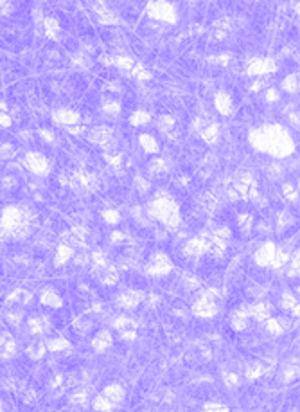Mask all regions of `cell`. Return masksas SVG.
<instances>
[{
	"label": "cell",
	"instance_id": "obj_1",
	"mask_svg": "<svg viewBox=\"0 0 300 412\" xmlns=\"http://www.w3.org/2000/svg\"><path fill=\"white\" fill-rule=\"evenodd\" d=\"M250 142L259 152L272 153L275 157H288L295 150L291 137L281 125H268L261 130H253L250 133Z\"/></svg>",
	"mask_w": 300,
	"mask_h": 412
},
{
	"label": "cell",
	"instance_id": "obj_2",
	"mask_svg": "<svg viewBox=\"0 0 300 412\" xmlns=\"http://www.w3.org/2000/svg\"><path fill=\"white\" fill-rule=\"evenodd\" d=\"M149 216L156 218L160 222L164 223L169 229H175L180 223V213H178V205L173 202L169 196H156L155 200L149 205Z\"/></svg>",
	"mask_w": 300,
	"mask_h": 412
},
{
	"label": "cell",
	"instance_id": "obj_3",
	"mask_svg": "<svg viewBox=\"0 0 300 412\" xmlns=\"http://www.w3.org/2000/svg\"><path fill=\"white\" fill-rule=\"evenodd\" d=\"M148 13L151 18H156L160 22H168V23H175L176 22V11L171 4L164 2V0H156V2H151L148 6Z\"/></svg>",
	"mask_w": 300,
	"mask_h": 412
},
{
	"label": "cell",
	"instance_id": "obj_4",
	"mask_svg": "<svg viewBox=\"0 0 300 412\" xmlns=\"http://www.w3.org/2000/svg\"><path fill=\"white\" fill-rule=\"evenodd\" d=\"M24 164L35 175H49V171H51V164H49L47 157L42 155V153L29 152L24 159Z\"/></svg>",
	"mask_w": 300,
	"mask_h": 412
},
{
	"label": "cell",
	"instance_id": "obj_5",
	"mask_svg": "<svg viewBox=\"0 0 300 412\" xmlns=\"http://www.w3.org/2000/svg\"><path fill=\"white\" fill-rule=\"evenodd\" d=\"M171 269H173V264L171 261H169V257L164 256L162 252H158L151 257V263H149L148 267V274L149 276H165Z\"/></svg>",
	"mask_w": 300,
	"mask_h": 412
},
{
	"label": "cell",
	"instance_id": "obj_6",
	"mask_svg": "<svg viewBox=\"0 0 300 412\" xmlns=\"http://www.w3.org/2000/svg\"><path fill=\"white\" fill-rule=\"evenodd\" d=\"M52 119H54L58 125H63V126H66V128H71V126L78 125L79 121H81V115H79L78 112H74V110L59 108L52 113Z\"/></svg>",
	"mask_w": 300,
	"mask_h": 412
},
{
	"label": "cell",
	"instance_id": "obj_7",
	"mask_svg": "<svg viewBox=\"0 0 300 412\" xmlns=\"http://www.w3.org/2000/svg\"><path fill=\"white\" fill-rule=\"evenodd\" d=\"M248 74L252 76H259V74H268V72H275L277 65L273 60L270 58H262V60H253V62L248 63Z\"/></svg>",
	"mask_w": 300,
	"mask_h": 412
},
{
	"label": "cell",
	"instance_id": "obj_8",
	"mask_svg": "<svg viewBox=\"0 0 300 412\" xmlns=\"http://www.w3.org/2000/svg\"><path fill=\"white\" fill-rule=\"evenodd\" d=\"M275 252H277V249L273 243H264V245L255 252V263L261 264V267H268V264H272Z\"/></svg>",
	"mask_w": 300,
	"mask_h": 412
},
{
	"label": "cell",
	"instance_id": "obj_9",
	"mask_svg": "<svg viewBox=\"0 0 300 412\" xmlns=\"http://www.w3.org/2000/svg\"><path fill=\"white\" fill-rule=\"evenodd\" d=\"M207 250H209V241H205L203 238H194L185 245V254L187 256H202Z\"/></svg>",
	"mask_w": 300,
	"mask_h": 412
},
{
	"label": "cell",
	"instance_id": "obj_10",
	"mask_svg": "<svg viewBox=\"0 0 300 412\" xmlns=\"http://www.w3.org/2000/svg\"><path fill=\"white\" fill-rule=\"evenodd\" d=\"M216 108L221 113H225V115L234 112V103H232V98H230L228 94L219 92L218 96H216Z\"/></svg>",
	"mask_w": 300,
	"mask_h": 412
},
{
	"label": "cell",
	"instance_id": "obj_11",
	"mask_svg": "<svg viewBox=\"0 0 300 412\" xmlns=\"http://www.w3.org/2000/svg\"><path fill=\"white\" fill-rule=\"evenodd\" d=\"M216 303H211V301H198V303L194 304V313H198L199 317H212V315L216 313Z\"/></svg>",
	"mask_w": 300,
	"mask_h": 412
},
{
	"label": "cell",
	"instance_id": "obj_12",
	"mask_svg": "<svg viewBox=\"0 0 300 412\" xmlns=\"http://www.w3.org/2000/svg\"><path fill=\"white\" fill-rule=\"evenodd\" d=\"M103 396H105L110 403H119V401L124 398V389L119 387V385H108L105 389V393H103Z\"/></svg>",
	"mask_w": 300,
	"mask_h": 412
},
{
	"label": "cell",
	"instance_id": "obj_13",
	"mask_svg": "<svg viewBox=\"0 0 300 412\" xmlns=\"http://www.w3.org/2000/svg\"><path fill=\"white\" fill-rule=\"evenodd\" d=\"M92 344H94V347L97 351H105L106 347L112 344V335H110V331H99Z\"/></svg>",
	"mask_w": 300,
	"mask_h": 412
},
{
	"label": "cell",
	"instance_id": "obj_14",
	"mask_svg": "<svg viewBox=\"0 0 300 412\" xmlns=\"http://www.w3.org/2000/svg\"><path fill=\"white\" fill-rule=\"evenodd\" d=\"M202 137L205 139V142H218V137H219V128L216 123H212V125H207L205 128L202 130Z\"/></svg>",
	"mask_w": 300,
	"mask_h": 412
},
{
	"label": "cell",
	"instance_id": "obj_15",
	"mask_svg": "<svg viewBox=\"0 0 300 412\" xmlns=\"http://www.w3.org/2000/svg\"><path fill=\"white\" fill-rule=\"evenodd\" d=\"M141 299H142V296L141 293H137V292H126V293H122L121 296V306H124V308H133V306H137V304L141 303Z\"/></svg>",
	"mask_w": 300,
	"mask_h": 412
},
{
	"label": "cell",
	"instance_id": "obj_16",
	"mask_svg": "<svg viewBox=\"0 0 300 412\" xmlns=\"http://www.w3.org/2000/svg\"><path fill=\"white\" fill-rule=\"evenodd\" d=\"M42 303L45 304V306H52V308H59L61 306V299H59L58 296H56L52 290H43L42 292Z\"/></svg>",
	"mask_w": 300,
	"mask_h": 412
},
{
	"label": "cell",
	"instance_id": "obj_17",
	"mask_svg": "<svg viewBox=\"0 0 300 412\" xmlns=\"http://www.w3.org/2000/svg\"><path fill=\"white\" fill-rule=\"evenodd\" d=\"M139 142H141V146L144 148V152L148 153H156L158 152V144H156V140L153 139L151 135H141L139 137Z\"/></svg>",
	"mask_w": 300,
	"mask_h": 412
},
{
	"label": "cell",
	"instance_id": "obj_18",
	"mask_svg": "<svg viewBox=\"0 0 300 412\" xmlns=\"http://www.w3.org/2000/svg\"><path fill=\"white\" fill-rule=\"evenodd\" d=\"M282 89L289 94H298V74H289L282 81Z\"/></svg>",
	"mask_w": 300,
	"mask_h": 412
},
{
	"label": "cell",
	"instance_id": "obj_19",
	"mask_svg": "<svg viewBox=\"0 0 300 412\" xmlns=\"http://www.w3.org/2000/svg\"><path fill=\"white\" fill-rule=\"evenodd\" d=\"M149 119H151V115H149L148 112L137 110V112H133V115L129 117V123H131L133 126H142L146 125V123H149Z\"/></svg>",
	"mask_w": 300,
	"mask_h": 412
},
{
	"label": "cell",
	"instance_id": "obj_20",
	"mask_svg": "<svg viewBox=\"0 0 300 412\" xmlns=\"http://www.w3.org/2000/svg\"><path fill=\"white\" fill-rule=\"evenodd\" d=\"M250 315H253L257 320H264L270 317V311L264 304H253V306L250 308Z\"/></svg>",
	"mask_w": 300,
	"mask_h": 412
},
{
	"label": "cell",
	"instance_id": "obj_21",
	"mask_svg": "<svg viewBox=\"0 0 300 412\" xmlns=\"http://www.w3.org/2000/svg\"><path fill=\"white\" fill-rule=\"evenodd\" d=\"M72 256V247L71 245H59L58 247V254H56V263L63 264L65 261H69Z\"/></svg>",
	"mask_w": 300,
	"mask_h": 412
},
{
	"label": "cell",
	"instance_id": "obj_22",
	"mask_svg": "<svg viewBox=\"0 0 300 412\" xmlns=\"http://www.w3.org/2000/svg\"><path fill=\"white\" fill-rule=\"evenodd\" d=\"M43 25H45V33H47L49 38H56V36L59 35V23L56 22V20L47 18Z\"/></svg>",
	"mask_w": 300,
	"mask_h": 412
},
{
	"label": "cell",
	"instance_id": "obj_23",
	"mask_svg": "<svg viewBox=\"0 0 300 412\" xmlns=\"http://www.w3.org/2000/svg\"><path fill=\"white\" fill-rule=\"evenodd\" d=\"M11 301H15V303H20V304H27L29 301H31V293L27 292V290H16L15 293H13L11 297H9Z\"/></svg>",
	"mask_w": 300,
	"mask_h": 412
},
{
	"label": "cell",
	"instance_id": "obj_24",
	"mask_svg": "<svg viewBox=\"0 0 300 412\" xmlns=\"http://www.w3.org/2000/svg\"><path fill=\"white\" fill-rule=\"evenodd\" d=\"M238 222H239V225H241L243 232H250L253 227V216H250V214H241Z\"/></svg>",
	"mask_w": 300,
	"mask_h": 412
},
{
	"label": "cell",
	"instance_id": "obj_25",
	"mask_svg": "<svg viewBox=\"0 0 300 412\" xmlns=\"http://www.w3.org/2000/svg\"><path fill=\"white\" fill-rule=\"evenodd\" d=\"M164 169H165V160L164 159H153L151 162H149V171L155 173V175L162 173Z\"/></svg>",
	"mask_w": 300,
	"mask_h": 412
},
{
	"label": "cell",
	"instance_id": "obj_26",
	"mask_svg": "<svg viewBox=\"0 0 300 412\" xmlns=\"http://www.w3.org/2000/svg\"><path fill=\"white\" fill-rule=\"evenodd\" d=\"M113 63L117 67H121V69H126V70H129V69H133V60L131 58H128V56H119V58H115L113 60Z\"/></svg>",
	"mask_w": 300,
	"mask_h": 412
},
{
	"label": "cell",
	"instance_id": "obj_27",
	"mask_svg": "<svg viewBox=\"0 0 300 412\" xmlns=\"http://www.w3.org/2000/svg\"><path fill=\"white\" fill-rule=\"evenodd\" d=\"M69 347V342L66 340H63V338H54V340H51L49 342V349L51 351H63Z\"/></svg>",
	"mask_w": 300,
	"mask_h": 412
},
{
	"label": "cell",
	"instance_id": "obj_28",
	"mask_svg": "<svg viewBox=\"0 0 300 412\" xmlns=\"http://www.w3.org/2000/svg\"><path fill=\"white\" fill-rule=\"evenodd\" d=\"M205 412H228V407L225 403H218V401H211L205 405Z\"/></svg>",
	"mask_w": 300,
	"mask_h": 412
},
{
	"label": "cell",
	"instance_id": "obj_29",
	"mask_svg": "<svg viewBox=\"0 0 300 412\" xmlns=\"http://www.w3.org/2000/svg\"><path fill=\"white\" fill-rule=\"evenodd\" d=\"M103 110H105L106 113H110V115H117V113L121 112V105H119L117 101H108V103H105Z\"/></svg>",
	"mask_w": 300,
	"mask_h": 412
},
{
	"label": "cell",
	"instance_id": "obj_30",
	"mask_svg": "<svg viewBox=\"0 0 300 412\" xmlns=\"http://www.w3.org/2000/svg\"><path fill=\"white\" fill-rule=\"evenodd\" d=\"M112 405H113V403H110V401L106 400L105 396H99L97 400L94 401V407L97 408V410H106V412H108L110 408H112Z\"/></svg>",
	"mask_w": 300,
	"mask_h": 412
},
{
	"label": "cell",
	"instance_id": "obj_31",
	"mask_svg": "<svg viewBox=\"0 0 300 412\" xmlns=\"http://www.w3.org/2000/svg\"><path fill=\"white\" fill-rule=\"evenodd\" d=\"M74 67H78V69H88V65H90V62H88V58H86L83 52H79L78 56L74 58Z\"/></svg>",
	"mask_w": 300,
	"mask_h": 412
},
{
	"label": "cell",
	"instance_id": "obj_32",
	"mask_svg": "<svg viewBox=\"0 0 300 412\" xmlns=\"http://www.w3.org/2000/svg\"><path fill=\"white\" fill-rule=\"evenodd\" d=\"M158 123H160V128L164 130V132H168V130H171L173 125H175V119H173L171 115H162Z\"/></svg>",
	"mask_w": 300,
	"mask_h": 412
},
{
	"label": "cell",
	"instance_id": "obj_33",
	"mask_svg": "<svg viewBox=\"0 0 300 412\" xmlns=\"http://www.w3.org/2000/svg\"><path fill=\"white\" fill-rule=\"evenodd\" d=\"M133 74H135L139 79H149V78H151V74H149L148 70H146L142 65H135V67H133Z\"/></svg>",
	"mask_w": 300,
	"mask_h": 412
},
{
	"label": "cell",
	"instance_id": "obj_34",
	"mask_svg": "<svg viewBox=\"0 0 300 412\" xmlns=\"http://www.w3.org/2000/svg\"><path fill=\"white\" fill-rule=\"evenodd\" d=\"M0 157H2V159H13V157H15V148H13L11 144H4V146L0 148Z\"/></svg>",
	"mask_w": 300,
	"mask_h": 412
},
{
	"label": "cell",
	"instance_id": "obj_35",
	"mask_svg": "<svg viewBox=\"0 0 300 412\" xmlns=\"http://www.w3.org/2000/svg\"><path fill=\"white\" fill-rule=\"evenodd\" d=\"M284 193L288 195L289 200H298V191H296V187L289 186V184H286L284 186Z\"/></svg>",
	"mask_w": 300,
	"mask_h": 412
},
{
	"label": "cell",
	"instance_id": "obj_36",
	"mask_svg": "<svg viewBox=\"0 0 300 412\" xmlns=\"http://www.w3.org/2000/svg\"><path fill=\"white\" fill-rule=\"evenodd\" d=\"M103 216H105V220L108 223H117L119 222V214L115 213V211H105V214H103Z\"/></svg>",
	"mask_w": 300,
	"mask_h": 412
},
{
	"label": "cell",
	"instance_id": "obj_37",
	"mask_svg": "<svg viewBox=\"0 0 300 412\" xmlns=\"http://www.w3.org/2000/svg\"><path fill=\"white\" fill-rule=\"evenodd\" d=\"M9 125H11V117L4 110H0V128H8Z\"/></svg>",
	"mask_w": 300,
	"mask_h": 412
},
{
	"label": "cell",
	"instance_id": "obj_38",
	"mask_svg": "<svg viewBox=\"0 0 300 412\" xmlns=\"http://www.w3.org/2000/svg\"><path fill=\"white\" fill-rule=\"evenodd\" d=\"M43 353H45V347L36 346V344H35V347H32V349H29V355H31L32 358H42Z\"/></svg>",
	"mask_w": 300,
	"mask_h": 412
},
{
	"label": "cell",
	"instance_id": "obj_39",
	"mask_svg": "<svg viewBox=\"0 0 300 412\" xmlns=\"http://www.w3.org/2000/svg\"><path fill=\"white\" fill-rule=\"evenodd\" d=\"M94 9H95V13H97V15H106V13H108V9H106V4L105 2H103V0H97V2H95L94 4Z\"/></svg>",
	"mask_w": 300,
	"mask_h": 412
},
{
	"label": "cell",
	"instance_id": "obj_40",
	"mask_svg": "<svg viewBox=\"0 0 300 412\" xmlns=\"http://www.w3.org/2000/svg\"><path fill=\"white\" fill-rule=\"evenodd\" d=\"M225 384H226V385H230V387H236V385L239 384V378L236 376V374H232V373H230V374H225Z\"/></svg>",
	"mask_w": 300,
	"mask_h": 412
},
{
	"label": "cell",
	"instance_id": "obj_41",
	"mask_svg": "<svg viewBox=\"0 0 300 412\" xmlns=\"http://www.w3.org/2000/svg\"><path fill=\"white\" fill-rule=\"evenodd\" d=\"M40 135L43 137V140H47V142L54 140V133H52L51 130H40Z\"/></svg>",
	"mask_w": 300,
	"mask_h": 412
},
{
	"label": "cell",
	"instance_id": "obj_42",
	"mask_svg": "<svg viewBox=\"0 0 300 412\" xmlns=\"http://www.w3.org/2000/svg\"><path fill=\"white\" fill-rule=\"evenodd\" d=\"M262 373V369H261V366H255V367H250L248 369V378L252 380V378H257L259 374Z\"/></svg>",
	"mask_w": 300,
	"mask_h": 412
},
{
	"label": "cell",
	"instance_id": "obj_43",
	"mask_svg": "<svg viewBox=\"0 0 300 412\" xmlns=\"http://www.w3.org/2000/svg\"><path fill=\"white\" fill-rule=\"evenodd\" d=\"M266 99H268V101H277V99H279V92L270 89L268 92H266Z\"/></svg>",
	"mask_w": 300,
	"mask_h": 412
},
{
	"label": "cell",
	"instance_id": "obj_44",
	"mask_svg": "<svg viewBox=\"0 0 300 412\" xmlns=\"http://www.w3.org/2000/svg\"><path fill=\"white\" fill-rule=\"evenodd\" d=\"M137 186H141V189H142V191H148V189H149V184L146 182L144 179H137Z\"/></svg>",
	"mask_w": 300,
	"mask_h": 412
},
{
	"label": "cell",
	"instance_id": "obj_45",
	"mask_svg": "<svg viewBox=\"0 0 300 412\" xmlns=\"http://www.w3.org/2000/svg\"><path fill=\"white\" fill-rule=\"evenodd\" d=\"M289 119H291V125L295 126V128H298V112H293L291 115H289Z\"/></svg>",
	"mask_w": 300,
	"mask_h": 412
},
{
	"label": "cell",
	"instance_id": "obj_46",
	"mask_svg": "<svg viewBox=\"0 0 300 412\" xmlns=\"http://www.w3.org/2000/svg\"><path fill=\"white\" fill-rule=\"evenodd\" d=\"M99 62H101V63H106V65H112V63H113V58H110V56H101V58H99Z\"/></svg>",
	"mask_w": 300,
	"mask_h": 412
}]
</instances>
